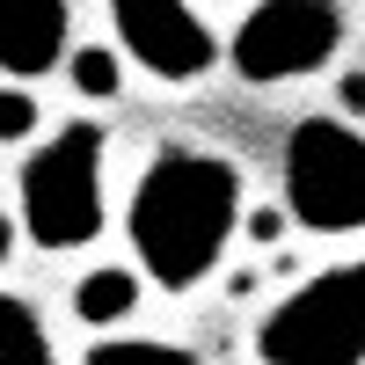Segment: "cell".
Here are the masks:
<instances>
[{"mask_svg":"<svg viewBox=\"0 0 365 365\" xmlns=\"http://www.w3.org/2000/svg\"><path fill=\"white\" fill-rule=\"evenodd\" d=\"M234 220H241V168L227 154H205V146H161L139 168V190L125 205L139 270L175 299L220 270Z\"/></svg>","mask_w":365,"mask_h":365,"instance_id":"6da1fadb","label":"cell"},{"mask_svg":"<svg viewBox=\"0 0 365 365\" xmlns=\"http://www.w3.org/2000/svg\"><path fill=\"white\" fill-rule=\"evenodd\" d=\"M22 234L37 249H88L103 234V125L51 132L15 175Z\"/></svg>","mask_w":365,"mask_h":365,"instance_id":"7a4b0ae2","label":"cell"},{"mask_svg":"<svg viewBox=\"0 0 365 365\" xmlns=\"http://www.w3.org/2000/svg\"><path fill=\"white\" fill-rule=\"evenodd\" d=\"M263 365H358L365 358V256L307 278L256 322Z\"/></svg>","mask_w":365,"mask_h":365,"instance_id":"3957f363","label":"cell"},{"mask_svg":"<svg viewBox=\"0 0 365 365\" xmlns=\"http://www.w3.org/2000/svg\"><path fill=\"white\" fill-rule=\"evenodd\" d=\"M285 212L307 234L365 227V132L344 117H299L285 132Z\"/></svg>","mask_w":365,"mask_h":365,"instance_id":"277c9868","label":"cell"},{"mask_svg":"<svg viewBox=\"0 0 365 365\" xmlns=\"http://www.w3.org/2000/svg\"><path fill=\"white\" fill-rule=\"evenodd\" d=\"M344 44V8L336 0H256L234 29V73L249 88H278V81H307L322 73Z\"/></svg>","mask_w":365,"mask_h":365,"instance_id":"5b68a950","label":"cell"},{"mask_svg":"<svg viewBox=\"0 0 365 365\" xmlns=\"http://www.w3.org/2000/svg\"><path fill=\"white\" fill-rule=\"evenodd\" d=\"M110 22L154 81H205L220 66V37L182 0H110Z\"/></svg>","mask_w":365,"mask_h":365,"instance_id":"8992f818","label":"cell"},{"mask_svg":"<svg viewBox=\"0 0 365 365\" xmlns=\"http://www.w3.org/2000/svg\"><path fill=\"white\" fill-rule=\"evenodd\" d=\"M73 8L66 0H0V73H51L66 58Z\"/></svg>","mask_w":365,"mask_h":365,"instance_id":"52a82bcc","label":"cell"},{"mask_svg":"<svg viewBox=\"0 0 365 365\" xmlns=\"http://www.w3.org/2000/svg\"><path fill=\"white\" fill-rule=\"evenodd\" d=\"M132 307H139V278H132L125 263H110V270H88V278L73 285V314H81L88 329H117Z\"/></svg>","mask_w":365,"mask_h":365,"instance_id":"ba28073f","label":"cell"},{"mask_svg":"<svg viewBox=\"0 0 365 365\" xmlns=\"http://www.w3.org/2000/svg\"><path fill=\"white\" fill-rule=\"evenodd\" d=\"M0 365H51V336L29 299L0 292Z\"/></svg>","mask_w":365,"mask_h":365,"instance_id":"9c48e42d","label":"cell"},{"mask_svg":"<svg viewBox=\"0 0 365 365\" xmlns=\"http://www.w3.org/2000/svg\"><path fill=\"white\" fill-rule=\"evenodd\" d=\"M81 365H197L182 344H161V336H110V344H96Z\"/></svg>","mask_w":365,"mask_h":365,"instance_id":"30bf717a","label":"cell"},{"mask_svg":"<svg viewBox=\"0 0 365 365\" xmlns=\"http://www.w3.org/2000/svg\"><path fill=\"white\" fill-rule=\"evenodd\" d=\"M66 81L81 88L88 103H110L117 88H125V66H117V51H103V44H81V51L66 58Z\"/></svg>","mask_w":365,"mask_h":365,"instance_id":"8fae6325","label":"cell"},{"mask_svg":"<svg viewBox=\"0 0 365 365\" xmlns=\"http://www.w3.org/2000/svg\"><path fill=\"white\" fill-rule=\"evenodd\" d=\"M29 132H37V96L0 88V139H29Z\"/></svg>","mask_w":365,"mask_h":365,"instance_id":"7c38bea8","label":"cell"},{"mask_svg":"<svg viewBox=\"0 0 365 365\" xmlns=\"http://www.w3.org/2000/svg\"><path fill=\"white\" fill-rule=\"evenodd\" d=\"M278 234H285V212H270V205L249 212V241H278Z\"/></svg>","mask_w":365,"mask_h":365,"instance_id":"4fadbf2b","label":"cell"},{"mask_svg":"<svg viewBox=\"0 0 365 365\" xmlns=\"http://www.w3.org/2000/svg\"><path fill=\"white\" fill-rule=\"evenodd\" d=\"M344 110L365 117V73H344Z\"/></svg>","mask_w":365,"mask_h":365,"instance_id":"5bb4252c","label":"cell"},{"mask_svg":"<svg viewBox=\"0 0 365 365\" xmlns=\"http://www.w3.org/2000/svg\"><path fill=\"white\" fill-rule=\"evenodd\" d=\"M8 256H15V220L0 212V263H8Z\"/></svg>","mask_w":365,"mask_h":365,"instance_id":"9a60e30c","label":"cell"}]
</instances>
